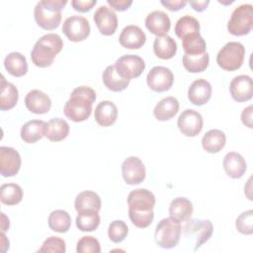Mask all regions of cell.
<instances>
[{"mask_svg": "<svg viewBox=\"0 0 253 253\" xmlns=\"http://www.w3.org/2000/svg\"><path fill=\"white\" fill-rule=\"evenodd\" d=\"M128 216L138 228L148 227L154 218L155 196L146 189L132 190L127 196Z\"/></svg>", "mask_w": 253, "mask_h": 253, "instance_id": "6da1fadb", "label": "cell"}, {"mask_svg": "<svg viewBox=\"0 0 253 253\" xmlns=\"http://www.w3.org/2000/svg\"><path fill=\"white\" fill-rule=\"evenodd\" d=\"M95 100L96 93L91 87H76L64 105V115L76 123L86 121L92 113V105Z\"/></svg>", "mask_w": 253, "mask_h": 253, "instance_id": "7a4b0ae2", "label": "cell"}, {"mask_svg": "<svg viewBox=\"0 0 253 253\" xmlns=\"http://www.w3.org/2000/svg\"><path fill=\"white\" fill-rule=\"evenodd\" d=\"M62 47L63 42L59 35L53 33L45 34L36 42L33 47L31 51L32 61L38 67L50 66Z\"/></svg>", "mask_w": 253, "mask_h": 253, "instance_id": "3957f363", "label": "cell"}, {"mask_svg": "<svg viewBox=\"0 0 253 253\" xmlns=\"http://www.w3.org/2000/svg\"><path fill=\"white\" fill-rule=\"evenodd\" d=\"M67 4L66 0L39 1L34 10L37 24L47 31L57 28L61 21V11Z\"/></svg>", "mask_w": 253, "mask_h": 253, "instance_id": "277c9868", "label": "cell"}, {"mask_svg": "<svg viewBox=\"0 0 253 253\" xmlns=\"http://www.w3.org/2000/svg\"><path fill=\"white\" fill-rule=\"evenodd\" d=\"M181 233L182 224L180 220L173 216L162 218L155 228V242L161 248H174L180 241Z\"/></svg>", "mask_w": 253, "mask_h": 253, "instance_id": "5b68a950", "label": "cell"}, {"mask_svg": "<svg viewBox=\"0 0 253 253\" xmlns=\"http://www.w3.org/2000/svg\"><path fill=\"white\" fill-rule=\"evenodd\" d=\"M253 28V6L251 4H241L231 13L227 23V30L233 36H244L251 32Z\"/></svg>", "mask_w": 253, "mask_h": 253, "instance_id": "8992f818", "label": "cell"}, {"mask_svg": "<svg viewBox=\"0 0 253 253\" xmlns=\"http://www.w3.org/2000/svg\"><path fill=\"white\" fill-rule=\"evenodd\" d=\"M245 55V47L239 42L225 43L216 55L219 67L226 71H234L241 67Z\"/></svg>", "mask_w": 253, "mask_h": 253, "instance_id": "52a82bcc", "label": "cell"}, {"mask_svg": "<svg viewBox=\"0 0 253 253\" xmlns=\"http://www.w3.org/2000/svg\"><path fill=\"white\" fill-rule=\"evenodd\" d=\"M89 21L79 15H73L66 18L62 24V32L66 38L74 42L84 41L90 35Z\"/></svg>", "mask_w": 253, "mask_h": 253, "instance_id": "ba28073f", "label": "cell"}, {"mask_svg": "<svg viewBox=\"0 0 253 253\" xmlns=\"http://www.w3.org/2000/svg\"><path fill=\"white\" fill-rule=\"evenodd\" d=\"M114 65L118 74L128 80L138 77L145 68L144 60L136 54L123 55L116 60Z\"/></svg>", "mask_w": 253, "mask_h": 253, "instance_id": "9c48e42d", "label": "cell"}, {"mask_svg": "<svg viewBox=\"0 0 253 253\" xmlns=\"http://www.w3.org/2000/svg\"><path fill=\"white\" fill-rule=\"evenodd\" d=\"M148 87L155 92L168 91L174 83L172 71L165 66H154L146 76Z\"/></svg>", "mask_w": 253, "mask_h": 253, "instance_id": "30bf717a", "label": "cell"}, {"mask_svg": "<svg viewBox=\"0 0 253 253\" xmlns=\"http://www.w3.org/2000/svg\"><path fill=\"white\" fill-rule=\"evenodd\" d=\"M213 226L209 219H191L187 220L184 227L185 234H191L195 237V248L197 250L204 243H206L212 234Z\"/></svg>", "mask_w": 253, "mask_h": 253, "instance_id": "8fae6325", "label": "cell"}, {"mask_svg": "<svg viewBox=\"0 0 253 253\" xmlns=\"http://www.w3.org/2000/svg\"><path fill=\"white\" fill-rule=\"evenodd\" d=\"M203 125L204 121L202 115L193 109L183 111L177 121L178 128L186 136L198 135L203 128Z\"/></svg>", "mask_w": 253, "mask_h": 253, "instance_id": "7c38bea8", "label": "cell"}, {"mask_svg": "<svg viewBox=\"0 0 253 253\" xmlns=\"http://www.w3.org/2000/svg\"><path fill=\"white\" fill-rule=\"evenodd\" d=\"M122 175L128 185L140 184L145 178V167L140 158L129 156L122 164Z\"/></svg>", "mask_w": 253, "mask_h": 253, "instance_id": "4fadbf2b", "label": "cell"}, {"mask_svg": "<svg viewBox=\"0 0 253 253\" xmlns=\"http://www.w3.org/2000/svg\"><path fill=\"white\" fill-rule=\"evenodd\" d=\"M94 22L104 36L113 35L118 27V17L116 12L108 6H100L94 13Z\"/></svg>", "mask_w": 253, "mask_h": 253, "instance_id": "5bb4252c", "label": "cell"}, {"mask_svg": "<svg viewBox=\"0 0 253 253\" xmlns=\"http://www.w3.org/2000/svg\"><path fill=\"white\" fill-rule=\"evenodd\" d=\"M21 156L13 147H0V173L3 177L15 176L21 168Z\"/></svg>", "mask_w": 253, "mask_h": 253, "instance_id": "9a60e30c", "label": "cell"}, {"mask_svg": "<svg viewBox=\"0 0 253 253\" xmlns=\"http://www.w3.org/2000/svg\"><path fill=\"white\" fill-rule=\"evenodd\" d=\"M229 92L236 102H245L252 98L253 85L252 79L248 75L235 76L229 84Z\"/></svg>", "mask_w": 253, "mask_h": 253, "instance_id": "2e32d148", "label": "cell"}, {"mask_svg": "<svg viewBox=\"0 0 253 253\" xmlns=\"http://www.w3.org/2000/svg\"><path fill=\"white\" fill-rule=\"evenodd\" d=\"M119 42L126 48L138 49L145 43L146 36L138 26L128 25L121 32Z\"/></svg>", "mask_w": 253, "mask_h": 253, "instance_id": "e0dca14e", "label": "cell"}, {"mask_svg": "<svg viewBox=\"0 0 253 253\" xmlns=\"http://www.w3.org/2000/svg\"><path fill=\"white\" fill-rule=\"evenodd\" d=\"M145 26L147 30L156 37H163L169 32L171 21L165 12L154 10L146 16Z\"/></svg>", "mask_w": 253, "mask_h": 253, "instance_id": "ac0fdd59", "label": "cell"}, {"mask_svg": "<svg viewBox=\"0 0 253 253\" xmlns=\"http://www.w3.org/2000/svg\"><path fill=\"white\" fill-rule=\"evenodd\" d=\"M211 85L203 78L196 79L188 89V99L196 106H203L209 102L211 96Z\"/></svg>", "mask_w": 253, "mask_h": 253, "instance_id": "d6986e66", "label": "cell"}, {"mask_svg": "<svg viewBox=\"0 0 253 253\" xmlns=\"http://www.w3.org/2000/svg\"><path fill=\"white\" fill-rule=\"evenodd\" d=\"M25 105L30 112L42 115L47 113L50 110L51 100L44 92L34 89L26 95Z\"/></svg>", "mask_w": 253, "mask_h": 253, "instance_id": "ffe728a7", "label": "cell"}, {"mask_svg": "<svg viewBox=\"0 0 253 253\" xmlns=\"http://www.w3.org/2000/svg\"><path fill=\"white\" fill-rule=\"evenodd\" d=\"M222 165L225 173L233 179L241 178L247 169L245 159L241 154L235 151H230L225 154Z\"/></svg>", "mask_w": 253, "mask_h": 253, "instance_id": "44dd1931", "label": "cell"}, {"mask_svg": "<svg viewBox=\"0 0 253 253\" xmlns=\"http://www.w3.org/2000/svg\"><path fill=\"white\" fill-rule=\"evenodd\" d=\"M101 199L99 195L93 191H83L79 193L74 202V207L77 212L97 211L101 210Z\"/></svg>", "mask_w": 253, "mask_h": 253, "instance_id": "7402d4cb", "label": "cell"}, {"mask_svg": "<svg viewBox=\"0 0 253 253\" xmlns=\"http://www.w3.org/2000/svg\"><path fill=\"white\" fill-rule=\"evenodd\" d=\"M94 118L100 126H110L117 121L118 108L112 101H102L95 108Z\"/></svg>", "mask_w": 253, "mask_h": 253, "instance_id": "603a6c76", "label": "cell"}, {"mask_svg": "<svg viewBox=\"0 0 253 253\" xmlns=\"http://www.w3.org/2000/svg\"><path fill=\"white\" fill-rule=\"evenodd\" d=\"M46 123L42 120H32L21 127V138L27 143H35L45 136Z\"/></svg>", "mask_w": 253, "mask_h": 253, "instance_id": "cb8c5ba5", "label": "cell"}, {"mask_svg": "<svg viewBox=\"0 0 253 253\" xmlns=\"http://www.w3.org/2000/svg\"><path fill=\"white\" fill-rule=\"evenodd\" d=\"M179 111V102L173 96H168L160 100L153 110L154 117L161 122L172 119Z\"/></svg>", "mask_w": 253, "mask_h": 253, "instance_id": "d4e9b609", "label": "cell"}, {"mask_svg": "<svg viewBox=\"0 0 253 253\" xmlns=\"http://www.w3.org/2000/svg\"><path fill=\"white\" fill-rule=\"evenodd\" d=\"M226 136L220 129H210L202 138L203 148L209 153H217L225 145Z\"/></svg>", "mask_w": 253, "mask_h": 253, "instance_id": "484cf974", "label": "cell"}, {"mask_svg": "<svg viewBox=\"0 0 253 253\" xmlns=\"http://www.w3.org/2000/svg\"><path fill=\"white\" fill-rule=\"evenodd\" d=\"M5 69L13 76H24L28 71V63L26 57L17 51L10 52L4 59Z\"/></svg>", "mask_w": 253, "mask_h": 253, "instance_id": "4316f807", "label": "cell"}, {"mask_svg": "<svg viewBox=\"0 0 253 253\" xmlns=\"http://www.w3.org/2000/svg\"><path fill=\"white\" fill-rule=\"evenodd\" d=\"M153 51L161 59L172 58L177 51V43L170 36L156 37L153 42Z\"/></svg>", "mask_w": 253, "mask_h": 253, "instance_id": "83f0119b", "label": "cell"}, {"mask_svg": "<svg viewBox=\"0 0 253 253\" xmlns=\"http://www.w3.org/2000/svg\"><path fill=\"white\" fill-rule=\"evenodd\" d=\"M169 213L180 221H187L193 213V205L187 198H175L169 206Z\"/></svg>", "mask_w": 253, "mask_h": 253, "instance_id": "f1b7e54d", "label": "cell"}, {"mask_svg": "<svg viewBox=\"0 0 253 253\" xmlns=\"http://www.w3.org/2000/svg\"><path fill=\"white\" fill-rule=\"evenodd\" d=\"M69 133L68 123L60 118H54L46 123L45 136L50 141H60Z\"/></svg>", "mask_w": 253, "mask_h": 253, "instance_id": "f546056e", "label": "cell"}, {"mask_svg": "<svg viewBox=\"0 0 253 253\" xmlns=\"http://www.w3.org/2000/svg\"><path fill=\"white\" fill-rule=\"evenodd\" d=\"M19 92L17 87L10 82H7L2 76L1 79V94H0V109L2 111L10 110L15 107L18 102Z\"/></svg>", "mask_w": 253, "mask_h": 253, "instance_id": "4dcf8cb0", "label": "cell"}, {"mask_svg": "<svg viewBox=\"0 0 253 253\" xmlns=\"http://www.w3.org/2000/svg\"><path fill=\"white\" fill-rule=\"evenodd\" d=\"M103 82L109 90L113 92H120L128 86L130 80L121 77L118 74L115 65H109L103 72Z\"/></svg>", "mask_w": 253, "mask_h": 253, "instance_id": "1f68e13d", "label": "cell"}, {"mask_svg": "<svg viewBox=\"0 0 253 253\" xmlns=\"http://www.w3.org/2000/svg\"><path fill=\"white\" fill-rule=\"evenodd\" d=\"M48 226L51 230L59 233H64L71 226V217L66 211L55 210L48 215Z\"/></svg>", "mask_w": 253, "mask_h": 253, "instance_id": "d6a6232c", "label": "cell"}, {"mask_svg": "<svg viewBox=\"0 0 253 253\" xmlns=\"http://www.w3.org/2000/svg\"><path fill=\"white\" fill-rule=\"evenodd\" d=\"M182 62L184 67L192 73L197 72H203L207 69L209 62H210V56L209 53L206 51L202 54H187L185 53L182 58Z\"/></svg>", "mask_w": 253, "mask_h": 253, "instance_id": "836d02e7", "label": "cell"}, {"mask_svg": "<svg viewBox=\"0 0 253 253\" xmlns=\"http://www.w3.org/2000/svg\"><path fill=\"white\" fill-rule=\"evenodd\" d=\"M182 40V45L187 54H202L206 52L207 43L200 33H193L185 36Z\"/></svg>", "mask_w": 253, "mask_h": 253, "instance_id": "e575fe53", "label": "cell"}, {"mask_svg": "<svg viewBox=\"0 0 253 253\" xmlns=\"http://www.w3.org/2000/svg\"><path fill=\"white\" fill-rule=\"evenodd\" d=\"M23 199L22 188L15 183H6L0 187V200L3 204L14 206Z\"/></svg>", "mask_w": 253, "mask_h": 253, "instance_id": "d590c367", "label": "cell"}, {"mask_svg": "<svg viewBox=\"0 0 253 253\" xmlns=\"http://www.w3.org/2000/svg\"><path fill=\"white\" fill-rule=\"evenodd\" d=\"M200 33V23L199 21L190 15L182 16L175 25V34L178 38L183 39L185 36Z\"/></svg>", "mask_w": 253, "mask_h": 253, "instance_id": "8d00e7d4", "label": "cell"}, {"mask_svg": "<svg viewBox=\"0 0 253 253\" xmlns=\"http://www.w3.org/2000/svg\"><path fill=\"white\" fill-rule=\"evenodd\" d=\"M101 221L100 215L97 211L78 212L76 216V226L81 231H94L97 229Z\"/></svg>", "mask_w": 253, "mask_h": 253, "instance_id": "74e56055", "label": "cell"}, {"mask_svg": "<svg viewBox=\"0 0 253 253\" xmlns=\"http://www.w3.org/2000/svg\"><path fill=\"white\" fill-rule=\"evenodd\" d=\"M128 227L125 221L121 219L114 220L110 223L108 228V236L114 243H120L127 236Z\"/></svg>", "mask_w": 253, "mask_h": 253, "instance_id": "f35d334b", "label": "cell"}, {"mask_svg": "<svg viewBox=\"0 0 253 253\" xmlns=\"http://www.w3.org/2000/svg\"><path fill=\"white\" fill-rule=\"evenodd\" d=\"M236 229L245 235L253 233V211L248 210L239 214L235 221Z\"/></svg>", "mask_w": 253, "mask_h": 253, "instance_id": "ab89813d", "label": "cell"}, {"mask_svg": "<svg viewBox=\"0 0 253 253\" xmlns=\"http://www.w3.org/2000/svg\"><path fill=\"white\" fill-rule=\"evenodd\" d=\"M77 253H100L101 246L98 241L93 236H82L76 245Z\"/></svg>", "mask_w": 253, "mask_h": 253, "instance_id": "60d3db41", "label": "cell"}, {"mask_svg": "<svg viewBox=\"0 0 253 253\" xmlns=\"http://www.w3.org/2000/svg\"><path fill=\"white\" fill-rule=\"evenodd\" d=\"M66 251L65 241L57 236L47 237L42 247L39 249V252H55V253H64Z\"/></svg>", "mask_w": 253, "mask_h": 253, "instance_id": "b9f144b4", "label": "cell"}, {"mask_svg": "<svg viewBox=\"0 0 253 253\" xmlns=\"http://www.w3.org/2000/svg\"><path fill=\"white\" fill-rule=\"evenodd\" d=\"M97 3L96 0H72L71 5L78 12H87Z\"/></svg>", "mask_w": 253, "mask_h": 253, "instance_id": "7bdbcfd3", "label": "cell"}, {"mask_svg": "<svg viewBox=\"0 0 253 253\" xmlns=\"http://www.w3.org/2000/svg\"><path fill=\"white\" fill-rule=\"evenodd\" d=\"M160 3L170 11H178L187 5L186 0H161Z\"/></svg>", "mask_w": 253, "mask_h": 253, "instance_id": "ee69618b", "label": "cell"}, {"mask_svg": "<svg viewBox=\"0 0 253 253\" xmlns=\"http://www.w3.org/2000/svg\"><path fill=\"white\" fill-rule=\"evenodd\" d=\"M108 4L117 11H126L132 4L131 0H107Z\"/></svg>", "mask_w": 253, "mask_h": 253, "instance_id": "f6af8a7d", "label": "cell"}, {"mask_svg": "<svg viewBox=\"0 0 253 253\" xmlns=\"http://www.w3.org/2000/svg\"><path fill=\"white\" fill-rule=\"evenodd\" d=\"M252 110H253L252 105H249L241 113V121H242L243 125L248 126L249 128L253 127V123H252V112L253 111Z\"/></svg>", "mask_w": 253, "mask_h": 253, "instance_id": "bcb514c9", "label": "cell"}, {"mask_svg": "<svg viewBox=\"0 0 253 253\" xmlns=\"http://www.w3.org/2000/svg\"><path fill=\"white\" fill-rule=\"evenodd\" d=\"M190 5L192 6V8L195 10V11H198V12H203L204 10L207 9L208 5L210 4V1L209 0H196V1H190L189 2Z\"/></svg>", "mask_w": 253, "mask_h": 253, "instance_id": "7dc6e473", "label": "cell"}, {"mask_svg": "<svg viewBox=\"0 0 253 253\" xmlns=\"http://www.w3.org/2000/svg\"><path fill=\"white\" fill-rule=\"evenodd\" d=\"M1 227H2V231H6L9 228V218L6 217V215L4 213L1 214Z\"/></svg>", "mask_w": 253, "mask_h": 253, "instance_id": "c3c4849f", "label": "cell"}]
</instances>
